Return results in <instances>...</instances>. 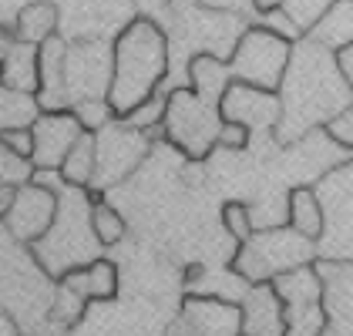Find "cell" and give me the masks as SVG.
<instances>
[{
    "label": "cell",
    "mask_w": 353,
    "mask_h": 336,
    "mask_svg": "<svg viewBox=\"0 0 353 336\" xmlns=\"http://www.w3.org/2000/svg\"><path fill=\"white\" fill-rule=\"evenodd\" d=\"M272 289L283 303L286 336H323L326 309H323V280L316 273V262L296 266L272 280Z\"/></svg>",
    "instance_id": "obj_8"
},
{
    "label": "cell",
    "mask_w": 353,
    "mask_h": 336,
    "mask_svg": "<svg viewBox=\"0 0 353 336\" xmlns=\"http://www.w3.org/2000/svg\"><path fill=\"white\" fill-rule=\"evenodd\" d=\"M91 225H94V235H98L101 246H114V242L125 239V219H121V212H118L114 205H108L105 198H98V202L91 205Z\"/></svg>",
    "instance_id": "obj_26"
},
{
    "label": "cell",
    "mask_w": 353,
    "mask_h": 336,
    "mask_svg": "<svg viewBox=\"0 0 353 336\" xmlns=\"http://www.w3.org/2000/svg\"><path fill=\"white\" fill-rule=\"evenodd\" d=\"M202 7H212V10H239L245 0H199Z\"/></svg>",
    "instance_id": "obj_41"
},
{
    "label": "cell",
    "mask_w": 353,
    "mask_h": 336,
    "mask_svg": "<svg viewBox=\"0 0 353 336\" xmlns=\"http://www.w3.org/2000/svg\"><path fill=\"white\" fill-rule=\"evenodd\" d=\"M353 151L347 145L330 135V128H316L310 135H303L299 141L286 145V171H293V185H316L326 171H333L336 165L350 162Z\"/></svg>",
    "instance_id": "obj_13"
},
{
    "label": "cell",
    "mask_w": 353,
    "mask_h": 336,
    "mask_svg": "<svg viewBox=\"0 0 353 336\" xmlns=\"http://www.w3.org/2000/svg\"><path fill=\"white\" fill-rule=\"evenodd\" d=\"M336 64H340V71H343V78H347V84H350V91H353V41L336 51Z\"/></svg>",
    "instance_id": "obj_36"
},
{
    "label": "cell",
    "mask_w": 353,
    "mask_h": 336,
    "mask_svg": "<svg viewBox=\"0 0 353 336\" xmlns=\"http://www.w3.org/2000/svg\"><path fill=\"white\" fill-rule=\"evenodd\" d=\"M71 112L78 114V121H81L84 132H101L111 118H114V112H111V105L105 98H98V101H78Z\"/></svg>",
    "instance_id": "obj_32"
},
{
    "label": "cell",
    "mask_w": 353,
    "mask_h": 336,
    "mask_svg": "<svg viewBox=\"0 0 353 336\" xmlns=\"http://www.w3.org/2000/svg\"><path fill=\"white\" fill-rule=\"evenodd\" d=\"M98 252H101V242L91 225V202L84 196V189L64 182L57 192V219L34 242V255L48 276H64L71 269L94 262Z\"/></svg>",
    "instance_id": "obj_3"
},
{
    "label": "cell",
    "mask_w": 353,
    "mask_h": 336,
    "mask_svg": "<svg viewBox=\"0 0 353 336\" xmlns=\"http://www.w3.org/2000/svg\"><path fill=\"white\" fill-rule=\"evenodd\" d=\"M222 114L216 105L202 101L192 87H172L165 108V138L172 141L185 158L202 162L219 148Z\"/></svg>",
    "instance_id": "obj_5"
},
{
    "label": "cell",
    "mask_w": 353,
    "mask_h": 336,
    "mask_svg": "<svg viewBox=\"0 0 353 336\" xmlns=\"http://www.w3.org/2000/svg\"><path fill=\"white\" fill-rule=\"evenodd\" d=\"M310 37H316L330 51H340L343 44H350L353 41V0H336L326 10L323 21L310 30Z\"/></svg>",
    "instance_id": "obj_24"
},
{
    "label": "cell",
    "mask_w": 353,
    "mask_h": 336,
    "mask_svg": "<svg viewBox=\"0 0 353 336\" xmlns=\"http://www.w3.org/2000/svg\"><path fill=\"white\" fill-rule=\"evenodd\" d=\"M219 114H222V121H236V125L249 128L252 135H272L276 138V128H279V118H283V101H279V91L232 81L219 101Z\"/></svg>",
    "instance_id": "obj_12"
},
{
    "label": "cell",
    "mask_w": 353,
    "mask_h": 336,
    "mask_svg": "<svg viewBox=\"0 0 353 336\" xmlns=\"http://www.w3.org/2000/svg\"><path fill=\"white\" fill-rule=\"evenodd\" d=\"M61 286L74 289L81 300H114L118 293V269L108 259H94L81 269H71L61 276Z\"/></svg>",
    "instance_id": "obj_19"
},
{
    "label": "cell",
    "mask_w": 353,
    "mask_h": 336,
    "mask_svg": "<svg viewBox=\"0 0 353 336\" xmlns=\"http://www.w3.org/2000/svg\"><path fill=\"white\" fill-rule=\"evenodd\" d=\"M323 280V336H353V259H316Z\"/></svg>",
    "instance_id": "obj_16"
},
{
    "label": "cell",
    "mask_w": 353,
    "mask_h": 336,
    "mask_svg": "<svg viewBox=\"0 0 353 336\" xmlns=\"http://www.w3.org/2000/svg\"><path fill=\"white\" fill-rule=\"evenodd\" d=\"M0 336H21V326H17V319L7 313V309L0 306Z\"/></svg>",
    "instance_id": "obj_38"
},
{
    "label": "cell",
    "mask_w": 353,
    "mask_h": 336,
    "mask_svg": "<svg viewBox=\"0 0 353 336\" xmlns=\"http://www.w3.org/2000/svg\"><path fill=\"white\" fill-rule=\"evenodd\" d=\"M279 101H283V118L276 128L279 145H290L316 128H326L333 118L353 108V91L336 64V51H330L310 34L299 37L279 84Z\"/></svg>",
    "instance_id": "obj_1"
},
{
    "label": "cell",
    "mask_w": 353,
    "mask_h": 336,
    "mask_svg": "<svg viewBox=\"0 0 353 336\" xmlns=\"http://www.w3.org/2000/svg\"><path fill=\"white\" fill-rule=\"evenodd\" d=\"M0 84L37 94L41 91V44L17 41L10 54L0 61Z\"/></svg>",
    "instance_id": "obj_18"
},
{
    "label": "cell",
    "mask_w": 353,
    "mask_h": 336,
    "mask_svg": "<svg viewBox=\"0 0 353 336\" xmlns=\"http://www.w3.org/2000/svg\"><path fill=\"white\" fill-rule=\"evenodd\" d=\"M94 182L98 189H108L114 182H121L125 175H132L138 168V162H145L148 155V135L138 132L132 125H125L121 118L108 121L101 132H94Z\"/></svg>",
    "instance_id": "obj_10"
},
{
    "label": "cell",
    "mask_w": 353,
    "mask_h": 336,
    "mask_svg": "<svg viewBox=\"0 0 353 336\" xmlns=\"http://www.w3.org/2000/svg\"><path fill=\"white\" fill-rule=\"evenodd\" d=\"M17 37L28 44H44L57 30V7L51 0H30L17 10Z\"/></svg>",
    "instance_id": "obj_22"
},
{
    "label": "cell",
    "mask_w": 353,
    "mask_h": 336,
    "mask_svg": "<svg viewBox=\"0 0 353 336\" xmlns=\"http://www.w3.org/2000/svg\"><path fill=\"white\" fill-rule=\"evenodd\" d=\"M0 141L10 151H17L24 158H34V132L30 128H7V132H0Z\"/></svg>",
    "instance_id": "obj_34"
},
{
    "label": "cell",
    "mask_w": 353,
    "mask_h": 336,
    "mask_svg": "<svg viewBox=\"0 0 353 336\" xmlns=\"http://www.w3.org/2000/svg\"><path fill=\"white\" fill-rule=\"evenodd\" d=\"M168 336H243V303L212 293H189L182 296Z\"/></svg>",
    "instance_id": "obj_11"
},
{
    "label": "cell",
    "mask_w": 353,
    "mask_h": 336,
    "mask_svg": "<svg viewBox=\"0 0 353 336\" xmlns=\"http://www.w3.org/2000/svg\"><path fill=\"white\" fill-rule=\"evenodd\" d=\"M323 205V235L316 259H353V158L313 185Z\"/></svg>",
    "instance_id": "obj_7"
},
{
    "label": "cell",
    "mask_w": 353,
    "mask_h": 336,
    "mask_svg": "<svg viewBox=\"0 0 353 336\" xmlns=\"http://www.w3.org/2000/svg\"><path fill=\"white\" fill-rule=\"evenodd\" d=\"M165 108H168V94H152L148 101H141L135 112H128L121 121L125 125H132V128H138V132H145V135H152L159 125H165Z\"/></svg>",
    "instance_id": "obj_29"
},
{
    "label": "cell",
    "mask_w": 353,
    "mask_h": 336,
    "mask_svg": "<svg viewBox=\"0 0 353 336\" xmlns=\"http://www.w3.org/2000/svg\"><path fill=\"white\" fill-rule=\"evenodd\" d=\"M249 3H252V10H256L259 17H266V14H272V10L283 7V0H249Z\"/></svg>",
    "instance_id": "obj_40"
},
{
    "label": "cell",
    "mask_w": 353,
    "mask_h": 336,
    "mask_svg": "<svg viewBox=\"0 0 353 336\" xmlns=\"http://www.w3.org/2000/svg\"><path fill=\"white\" fill-rule=\"evenodd\" d=\"M57 219V192L48 189V185H37V182H28L21 185L7 212H3V225L7 232L17 239V242H28L34 246Z\"/></svg>",
    "instance_id": "obj_14"
},
{
    "label": "cell",
    "mask_w": 353,
    "mask_h": 336,
    "mask_svg": "<svg viewBox=\"0 0 353 336\" xmlns=\"http://www.w3.org/2000/svg\"><path fill=\"white\" fill-rule=\"evenodd\" d=\"M132 3H135L145 17H155V14H162V10L172 7V0H132Z\"/></svg>",
    "instance_id": "obj_37"
},
{
    "label": "cell",
    "mask_w": 353,
    "mask_h": 336,
    "mask_svg": "<svg viewBox=\"0 0 353 336\" xmlns=\"http://www.w3.org/2000/svg\"><path fill=\"white\" fill-rule=\"evenodd\" d=\"M84 303H88V300H81V296H78L74 289L61 286V289H57V296L51 300V309H48V316H51L54 323H61V326H74V323L81 319Z\"/></svg>",
    "instance_id": "obj_30"
},
{
    "label": "cell",
    "mask_w": 353,
    "mask_h": 336,
    "mask_svg": "<svg viewBox=\"0 0 353 336\" xmlns=\"http://www.w3.org/2000/svg\"><path fill=\"white\" fill-rule=\"evenodd\" d=\"M111 78H114V44L105 41H78L64 57V91L68 105L78 101H108Z\"/></svg>",
    "instance_id": "obj_9"
},
{
    "label": "cell",
    "mask_w": 353,
    "mask_h": 336,
    "mask_svg": "<svg viewBox=\"0 0 353 336\" xmlns=\"http://www.w3.org/2000/svg\"><path fill=\"white\" fill-rule=\"evenodd\" d=\"M41 112L44 108H41L37 94L0 84V132H7V128H30L41 118Z\"/></svg>",
    "instance_id": "obj_23"
},
{
    "label": "cell",
    "mask_w": 353,
    "mask_h": 336,
    "mask_svg": "<svg viewBox=\"0 0 353 336\" xmlns=\"http://www.w3.org/2000/svg\"><path fill=\"white\" fill-rule=\"evenodd\" d=\"M94 165H98V155H94V132H84L78 145L68 151L64 165H61V178L68 185H78V189H88L94 182Z\"/></svg>",
    "instance_id": "obj_25"
},
{
    "label": "cell",
    "mask_w": 353,
    "mask_h": 336,
    "mask_svg": "<svg viewBox=\"0 0 353 336\" xmlns=\"http://www.w3.org/2000/svg\"><path fill=\"white\" fill-rule=\"evenodd\" d=\"M249 141H252V132H249V128L236 125V121H222L219 148H225V151H243V148H249Z\"/></svg>",
    "instance_id": "obj_33"
},
{
    "label": "cell",
    "mask_w": 353,
    "mask_h": 336,
    "mask_svg": "<svg viewBox=\"0 0 353 336\" xmlns=\"http://www.w3.org/2000/svg\"><path fill=\"white\" fill-rule=\"evenodd\" d=\"M222 225H225V232L236 239V246L245 242V239L256 232V225H252V212H249V205H245V202H225V205H222Z\"/></svg>",
    "instance_id": "obj_31"
},
{
    "label": "cell",
    "mask_w": 353,
    "mask_h": 336,
    "mask_svg": "<svg viewBox=\"0 0 353 336\" xmlns=\"http://www.w3.org/2000/svg\"><path fill=\"white\" fill-rule=\"evenodd\" d=\"M333 3H336V0H283L279 10H283V14L299 28V34L306 37V34L326 17V10H330Z\"/></svg>",
    "instance_id": "obj_27"
},
{
    "label": "cell",
    "mask_w": 353,
    "mask_h": 336,
    "mask_svg": "<svg viewBox=\"0 0 353 336\" xmlns=\"http://www.w3.org/2000/svg\"><path fill=\"white\" fill-rule=\"evenodd\" d=\"M168 34L152 17H135L114 41V78H111L108 105L114 118L135 112L141 101L159 94L168 74Z\"/></svg>",
    "instance_id": "obj_2"
},
{
    "label": "cell",
    "mask_w": 353,
    "mask_h": 336,
    "mask_svg": "<svg viewBox=\"0 0 353 336\" xmlns=\"http://www.w3.org/2000/svg\"><path fill=\"white\" fill-rule=\"evenodd\" d=\"M286 222L296 229L299 235L320 242L323 235V205L313 185H293L286 192Z\"/></svg>",
    "instance_id": "obj_20"
},
{
    "label": "cell",
    "mask_w": 353,
    "mask_h": 336,
    "mask_svg": "<svg viewBox=\"0 0 353 336\" xmlns=\"http://www.w3.org/2000/svg\"><path fill=\"white\" fill-rule=\"evenodd\" d=\"M21 37H17V30H7V28H0V61L10 54V48L17 44Z\"/></svg>",
    "instance_id": "obj_39"
},
{
    "label": "cell",
    "mask_w": 353,
    "mask_h": 336,
    "mask_svg": "<svg viewBox=\"0 0 353 336\" xmlns=\"http://www.w3.org/2000/svg\"><path fill=\"white\" fill-rule=\"evenodd\" d=\"M34 132V168L44 171H61L68 151L78 145L84 135L81 121L74 112H41V118L30 125Z\"/></svg>",
    "instance_id": "obj_15"
},
{
    "label": "cell",
    "mask_w": 353,
    "mask_h": 336,
    "mask_svg": "<svg viewBox=\"0 0 353 336\" xmlns=\"http://www.w3.org/2000/svg\"><path fill=\"white\" fill-rule=\"evenodd\" d=\"M316 262V242L299 235L293 225H272V229H256L232 255V269L245 282H272L276 276Z\"/></svg>",
    "instance_id": "obj_4"
},
{
    "label": "cell",
    "mask_w": 353,
    "mask_h": 336,
    "mask_svg": "<svg viewBox=\"0 0 353 336\" xmlns=\"http://www.w3.org/2000/svg\"><path fill=\"white\" fill-rule=\"evenodd\" d=\"M293 44H296V41L276 34V30H270L266 24L245 28L243 37H239L236 48H232V54L225 57V67H229L232 81L256 84V87H266V91H279L283 74H286V67H290Z\"/></svg>",
    "instance_id": "obj_6"
},
{
    "label": "cell",
    "mask_w": 353,
    "mask_h": 336,
    "mask_svg": "<svg viewBox=\"0 0 353 336\" xmlns=\"http://www.w3.org/2000/svg\"><path fill=\"white\" fill-rule=\"evenodd\" d=\"M326 128H330V135L340 141V145H347V148L353 151V108H347L340 118H333Z\"/></svg>",
    "instance_id": "obj_35"
},
{
    "label": "cell",
    "mask_w": 353,
    "mask_h": 336,
    "mask_svg": "<svg viewBox=\"0 0 353 336\" xmlns=\"http://www.w3.org/2000/svg\"><path fill=\"white\" fill-rule=\"evenodd\" d=\"M243 336H286L283 303L272 282H256L243 300Z\"/></svg>",
    "instance_id": "obj_17"
},
{
    "label": "cell",
    "mask_w": 353,
    "mask_h": 336,
    "mask_svg": "<svg viewBox=\"0 0 353 336\" xmlns=\"http://www.w3.org/2000/svg\"><path fill=\"white\" fill-rule=\"evenodd\" d=\"M232 84V74L225 67V57H216V54H195L189 61V87L209 105L222 101L225 87Z\"/></svg>",
    "instance_id": "obj_21"
},
{
    "label": "cell",
    "mask_w": 353,
    "mask_h": 336,
    "mask_svg": "<svg viewBox=\"0 0 353 336\" xmlns=\"http://www.w3.org/2000/svg\"><path fill=\"white\" fill-rule=\"evenodd\" d=\"M34 162L24 158V155H17V151H10L3 141H0V185L3 189H21V185H28L30 178H34Z\"/></svg>",
    "instance_id": "obj_28"
}]
</instances>
